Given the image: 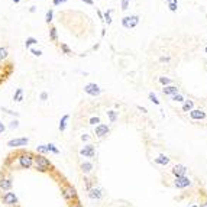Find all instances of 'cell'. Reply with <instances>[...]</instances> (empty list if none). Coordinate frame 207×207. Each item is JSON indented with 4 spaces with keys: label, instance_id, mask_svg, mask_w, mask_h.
I'll use <instances>...</instances> for the list:
<instances>
[{
    "label": "cell",
    "instance_id": "49",
    "mask_svg": "<svg viewBox=\"0 0 207 207\" xmlns=\"http://www.w3.org/2000/svg\"><path fill=\"white\" fill-rule=\"evenodd\" d=\"M188 207H198L197 204H191V206H188Z\"/></svg>",
    "mask_w": 207,
    "mask_h": 207
},
{
    "label": "cell",
    "instance_id": "45",
    "mask_svg": "<svg viewBox=\"0 0 207 207\" xmlns=\"http://www.w3.org/2000/svg\"><path fill=\"white\" fill-rule=\"evenodd\" d=\"M73 207H83V206H81V203H76Z\"/></svg>",
    "mask_w": 207,
    "mask_h": 207
},
{
    "label": "cell",
    "instance_id": "24",
    "mask_svg": "<svg viewBox=\"0 0 207 207\" xmlns=\"http://www.w3.org/2000/svg\"><path fill=\"white\" fill-rule=\"evenodd\" d=\"M172 101H180V103H184V101H185V97L183 96V94L177 93V94H174V96H172Z\"/></svg>",
    "mask_w": 207,
    "mask_h": 207
},
{
    "label": "cell",
    "instance_id": "36",
    "mask_svg": "<svg viewBox=\"0 0 207 207\" xmlns=\"http://www.w3.org/2000/svg\"><path fill=\"white\" fill-rule=\"evenodd\" d=\"M129 1H131V0H122V9H123V10H126V9L129 7Z\"/></svg>",
    "mask_w": 207,
    "mask_h": 207
},
{
    "label": "cell",
    "instance_id": "1",
    "mask_svg": "<svg viewBox=\"0 0 207 207\" xmlns=\"http://www.w3.org/2000/svg\"><path fill=\"white\" fill-rule=\"evenodd\" d=\"M33 167H35L39 172H45V171L49 170L51 162L45 158L44 155H36V156H33Z\"/></svg>",
    "mask_w": 207,
    "mask_h": 207
},
{
    "label": "cell",
    "instance_id": "4",
    "mask_svg": "<svg viewBox=\"0 0 207 207\" xmlns=\"http://www.w3.org/2000/svg\"><path fill=\"white\" fill-rule=\"evenodd\" d=\"M138 23H139V16H136V15H133V16H125V18L122 19V25H123L126 29L135 28Z\"/></svg>",
    "mask_w": 207,
    "mask_h": 207
},
{
    "label": "cell",
    "instance_id": "2",
    "mask_svg": "<svg viewBox=\"0 0 207 207\" xmlns=\"http://www.w3.org/2000/svg\"><path fill=\"white\" fill-rule=\"evenodd\" d=\"M18 159H19V165H21L22 168H25V170H28V168L33 167V156L29 152L21 153Z\"/></svg>",
    "mask_w": 207,
    "mask_h": 207
},
{
    "label": "cell",
    "instance_id": "43",
    "mask_svg": "<svg viewBox=\"0 0 207 207\" xmlns=\"http://www.w3.org/2000/svg\"><path fill=\"white\" fill-rule=\"evenodd\" d=\"M161 61L162 62H168L170 61V57H161Z\"/></svg>",
    "mask_w": 207,
    "mask_h": 207
},
{
    "label": "cell",
    "instance_id": "15",
    "mask_svg": "<svg viewBox=\"0 0 207 207\" xmlns=\"http://www.w3.org/2000/svg\"><path fill=\"white\" fill-rule=\"evenodd\" d=\"M162 93L165 94V96H174V94H177L178 93V87L177 86H172V84H170V86H165V87L162 88Z\"/></svg>",
    "mask_w": 207,
    "mask_h": 207
},
{
    "label": "cell",
    "instance_id": "32",
    "mask_svg": "<svg viewBox=\"0 0 207 207\" xmlns=\"http://www.w3.org/2000/svg\"><path fill=\"white\" fill-rule=\"evenodd\" d=\"M110 13H112V10H107L106 13H104V16H103V18H104V21L107 22V25H110V23H112V18H110Z\"/></svg>",
    "mask_w": 207,
    "mask_h": 207
},
{
    "label": "cell",
    "instance_id": "41",
    "mask_svg": "<svg viewBox=\"0 0 207 207\" xmlns=\"http://www.w3.org/2000/svg\"><path fill=\"white\" fill-rule=\"evenodd\" d=\"M136 107H138V110H141L142 113H148V110L145 109V107H142V106H136Z\"/></svg>",
    "mask_w": 207,
    "mask_h": 207
},
{
    "label": "cell",
    "instance_id": "38",
    "mask_svg": "<svg viewBox=\"0 0 207 207\" xmlns=\"http://www.w3.org/2000/svg\"><path fill=\"white\" fill-rule=\"evenodd\" d=\"M67 0H52V4L54 6H58V4H61V3H65Z\"/></svg>",
    "mask_w": 207,
    "mask_h": 207
},
{
    "label": "cell",
    "instance_id": "25",
    "mask_svg": "<svg viewBox=\"0 0 207 207\" xmlns=\"http://www.w3.org/2000/svg\"><path fill=\"white\" fill-rule=\"evenodd\" d=\"M49 38H51V41L57 42L58 36H57V29H55V28H51V29H49Z\"/></svg>",
    "mask_w": 207,
    "mask_h": 207
},
{
    "label": "cell",
    "instance_id": "9",
    "mask_svg": "<svg viewBox=\"0 0 207 207\" xmlns=\"http://www.w3.org/2000/svg\"><path fill=\"white\" fill-rule=\"evenodd\" d=\"M110 132V128L109 125H104V123H100L96 126V136L97 138H104V136H107Z\"/></svg>",
    "mask_w": 207,
    "mask_h": 207
},
{
    "label": "cell",
    "instance_id": "33",
    "mask_svg": "<svg viewBox=\"0 0 207 207\" xmlns=\"http://www.w3.org/2000/svg\"><path fill=\"white\" fill-rule=\"evenodd\" d=\"M168 7H170V10L171 12H177V9H178V3H168Z\"/></svg>",
    "mask_w": 207,
    "mask_h": 207
},
{
    "label": "cell",
    "instance_id": "34",
    "mask_svg": "<svg viewBox=\"0 0 207 207\" xmlns=\"http://www.w3.org/2000/svg\"><path fill=\"white\" fill-rule=\"evenodd\" d=\"M9 128H10V129H18V128H19V122H18V120H12Z\"/></svg>",
    "mask_w": 207,
    "mask_h": 207
},
{
    "label": "cell",
    "instance_id": "40",
    "mask_svg": "<svg viewBox=\"0 0 207 207\" xmlns=\"http://www.w3.org/2000/svg\"><path fill=\"white\" fill-rule=\"evenodd\" d=\"M4 131H6V126H4V125H3V122L0 120V133H3Z\"/></svg>",
    "mask_w": 207,
    "mask_h": 207
},
{
    "label": "cell",
    "instance_id": "27",
    "mask_svg": "<svg viewBox=\"0 0 207 207\" xmlns=\"http://www.w3.org/2000/svg\"><path fill=\"white\" fill-rule=\"evenodd\" d=\"M7 49L6 48H3V46H0V61H3V59H6L7 58Z\"/></svg>",
    "mask_w": 207,
    "mask_h": 207
},
{
    "label": "cell",
    "instance_id": "46",
    "mask_svg": "<svg viewBox=\"0 0 207 207\" xmlns=\"http://www.w3.org/2000/svg\"><path fill=\"white\" fill-rule=\"evenodd\" d=\"M200 207H207V201H206V203H201V204H200Z\"/></svg>",
    "mask_w": 207,
    "mask_h": 207
},
{
    "label": "cell",
    "instance_id": "18",
    "mask_svg": "<svg viewBox=\"0 0 207 207\" xmlns=\"http://www.w3.org/2000/svg\"><path fill=\"white\" fill-rule=\"evenodd\" d=\"M193 109H194V101L193 100H185L184 103H183V107H181L183 112L188 113V112H191Z\"/></svg>",
    "mask_w": 207,
    "mask_h": 207
},
{
    "label": "cell",
    "instance_id": "12",
    "mask_svg": "<svg viewBox=\"0 0 207 207\" xmlns=\"http://www.w3.org/2000/svg\"><path fill=\"white\" fill-rule=\"evenodd\" d=\"M80 155H83L84 158H93L96 155V149L93 145H86L81 151H80Z\"/></svg>",
    "mask_w": 207,
    "mask_h": 207
},
{
    "label": "cell",
    "instance_id": "20",
    "mask_svg": "<svg viewBox=\"0 0 207 207\" xmlns=\"http://www.w3.org/2000/svg\"><path fill=\"white\" fill-rule=\"evenodd\" d=\"M117 116H119V113L116 110H107V117H109L110 123H115L117 120Z\"/></svg>",
    "mask_w": 207,
    "mask_h": 207
},
{
    "label": "cell",
    "instance_id": "42",
    "mask_svg": "<svg viewBox=\"0 0 207 207\" xmlns=\"http://www.w3.org/2000/svg\"><path fill=\"white\" fill-rule=\"evenodd\" d=\"M88 139H90V136H88L87 133H86V135H83V136H81V141L84 142V141H88Z\"/></svg>",
    "mask_w": 207,
    "mask_h": 207
},
{
    "label": "cell",
    "instance_id": "28",
    "mask_svg": "<svg viewBox=\"0 0 207 207\" xmlns=\"http://www.w3.org/2000/svg\"><path fill=\"white\" fill-rule=\"evenodd\" d=\"M159 83L165 87V86H170V84H171V80H170L168 77H159Z\"/></svg>",
    "mask_w": 207,
    "mask_h": 207
},
{
    "label": "cell",
    "instance_id": "35",
    "mask_svg": "<svg viewBox=\"0 0 207 207\" xmlns=\"http://www.w3.org/2000/svg\"><path fill=\"white\" fill-rule=\"evenodd\" d=\"M61 49H62V51H64V52H65V54H73V51H71V49H70V48H68V46H67L65 44H61Z\"/></svg>",
    "mask_w": 207,
    "mask_h": 207
},
{
    "label": "cell",
    "instance_id": "11",
    "mask_svg": "<svg viewBox=\"0 0 207 207\" xmlns=\"http://www.w3.org/2000/svg\"><path fill=\"white\" fill-rule=\"evenodd\" d=\"M190 119L191 120H203L206 119V112L201 109H193L190 112Z\"/></svg>",
    "mask_w": 207,
    "mask_h": 207
},
{
    "label": "cell",
    "instance_id": "48",
    "mask_svg": "<svg viewBox=\"0 0 207 207\" xmlns=\"http://www.w3.org/2000/svg\"><path fill=\"white\" fill-rule=\"evenodd\" d=\"M168 3H177V0H168Z\"/></svg>",
    "mask_w": 207,
    "mask_h": 207
},
{
    "label": "cell",
    "instance_id": "6",
    "mask_svg": "<svg viewBox=\"0 0 207 207\" xmlns=\"http://www.w3.org/2000/svg\"><path fill=\"white\" fill-rule=\"evenodd\" d=\"M174 185L177 188L183 190V188H187V187L191 185V180H190L187 175H184V177H177L174 180Z\"/></svg>",
    "mask_w": 207,
    "mask_h": 207
},
{
    "label": "cell",
    "instance_id": "31",
    "mask_svg": "<svg viewBox=\"0 0 207 207\" xmlns=\"http://www.w3.org/2000/svg\"><path fill=\"white\" fill-rule=\"evenodd\" d=\"M88 123H90V125H96V126H97V125H100V117H98V116H94V117H91V119L88 120Z\"/></svg>",
    "mask_w": 207,
    "mask_h": 207
},
{
    "label": "cell",
    "instance_id": "30",
    "mask_svg": "<svg viewBox=\"0 0 207 207\" xmlns=\"http://www.w3.org/2000/svg\"><path fill=\"white\" fill-rule=\"evenodd\" d=\"M148 97H149V100H151V101H152L153 104H156V106H158V104H159V100H158V98H156V96H155V94H153V93H149V96H148Z\"/></svg>",
    "mask_w": 207,
    "mask_h": 207
},
{
    "label": "cell",
    "instance_id": "21",
    "mask_svg": "<svg viewBox=\"0 0 207 207\" xmlns=\"http://www.w3.org/2000/svg\"><path fill=\"white\" fill-rule=\"evenodd\" d=\"M13 100H15V101H22V100H23V90H22V88H18V90L15 91V94H13Z\"/></svg>",
    "mask_w": 207,
    "mask_h": 207
},
{
    "label": "cell",
    "instance_id": "37",
    "mask_svg": "<svg viewBox=\"0 0 207 207\" xmlns=\"http://www.w3.org/2000/svg\"><path fill=\"white\" fill-rule=\"evenodd\" d=\"M31 54L35 55V57H41L42 52H41V51H38V49H31Z\"/></svg>",
    "mask_w": 207,
    "mask_h": 207
},
{
    "label": "cell",
    "instance_id": "29",
    "mask_svg": "<svg viewBox=\"0 0 207 207\" xmlns=\"http://www.w3.org/2000/svg\"><path fill=\"white\" fill-rule=\"evenodd\" d=\"M52 18H54V10H52V9H49V10L46 12V19H45V21H46V23H51V22H52Z\"/></svg>",
    "mask_w": 207,
    "mask_h": 207
},
{
    "label": "cell",
    "instance_id": "44",
    "mask_svg": "<svg viewBox=\"0 0 207 207\" xmlns=\"http://www.w3.org/2000/svg\"><path fill=\"white\" fill-rule=\"evenodd\" d=\"M81 1H84V3H87V4H91V6L94 4V1H93V0H81Z\"/></svg>",
    "mask_w": 207,
    "mask_h": 207
},
{
    "label": "cell",
    "instance_id": "50",
    "mask_svg": "<svg viewBox=\"0 0 207 207\" xmlns=\"http://www.w3.org/2000/svg\"><path fill=\"white\" fill-rule=\"evenodd\" d=\"M206 54H207V46H206Z\"/></svg>",
    "mask_w": 207,
    "mask_h": 207
},
{
    "label": "cell",
    "instance_id": "5",
    "mask_svg": "<svg viewBox=\"0 0 207 207\" xmlns=\"http://www.w3.org/2000/svg\"><path fill=\"white\" fill-rule=\"evenodd\" d=\"M84 93H87L88 96L96 97V96H98V94L101 93V88L98 87L96 83H88V84L84 86Z\"/></svg>",
    "mask_w": 207,
    "mask_h": 207
},
{
    "label": "cell",
    "instance_id": "17",
    "mask_svg": "<svg viewBox=\"0 0 207 207\" xmlns=\"http://www.w3.org/2000/svg\"><path fill=\"white\" fill-rule=\"evenodd\" d=\"M70 120V115H64L62 117H61V120H59V125H58V129H59V132H64L67 129V122Z\"/></svg>",
    "mask_w": 207,
    "mask_h": 207
},
{
    "label": "cell",
    "instance_id": "3",
    "mask_svg": "<svg viewBox=\"0 0 207 207\" xmlns=\"http://www.w3.org/2000/svg\"><path fill=\"white\" fill-rule=\"evenodd\" d=\"M62 197L65 198L67 201H73V200H77V191L73 185H65L62 187V191H61Z\"/></svg>",
    "mask_w": 207,
    "mask_h": 207
},
{
    "label": "cell",
    "instance_id": "10",
    "mask_svg": "<svg viewBox=\"0 0 207 207\" xmlns=\"http://www.w3.org/2000/svg\"><path fill=\"white\" fill-rule=\"evenodd\" d=\"M3 203L4 204H7V206H16L18 204V197L15 193H6L4 196H3Z\"/></svg>",
    "mask_w": 207,
    "mask_h": 207
},
{
    "label": "cell",
    "instance_id": "19",
    "mask_svg": "<svg viewBox=\"0 0 207 207\" xmlns=\"http://www.w3.org/2000/svg\"><path fill=\"white\" fill-rule=\"evenodd\" d=\"M91 170H93V162H88V161H86V162L81 164V171H83L84 174L91 172Z\"/></svg>",
    "mask_w": 207,
    "mask_h": 207
},
{
    "label": "cell",
    "instance_id": "13",
    "mask_svg": "<svg viewBox=\"0 0 207 207\" xmlns=\"http://www.w3.org/2000/svg\"><path fill=\"white\" fill-rule=\"evenodd\" d=\"M87 196H88V198H91V200H100V198H101V196H103V191H101L100 188L91 187V188L88 190Z\"/></svg>",
    "mask_w": 207,
    "mask_h": 207
},
{
    "label": "cell",
    "instance_id": "26",
    "mask_svg": "<svg viewBox=\"0 0 207 207\" xmlns=\"http://www.w3.org/2000/svg\"><path fill=\"white\" fill-rule=\"evenodd\" d=\"M46 146H48V151L49 152H52V153H59V149L55 146L54 143H46Z\"/></svg>",
    "mask_w": 207,
    "mask_h": 207
},
{
    "label": "cell",
    "instance_id": "39",
    "mask_svg": "<svg viewBox=\"0 0 207 207\" xmlns=\"http://www.w3.org/2000/svg\"><path fill=\"white\" fill-rule=\"evenodd\" d=\"M46 98H48V93H46V91H42V93H41V100H46Z\"/></svg>",
    "mask_w": 207,
    "mask_h": 207
},
{
    "label": "cell",
    "instance_id": "14",
    "mask_svg": "<svg viewBox=\"0 0 207 207\" xmlns=\"http://www.w3.org/2000/svg\"><path fill=\"white\" fill-rule=\"evenodd\" d=\"M12 185H13V183H12L10 178H0V190H3V191H9L12 188Z\"/></svg>",
    "mask_w": 207,
    "mask_h": 207
},
{
    "label": "cell",
    "instance_id": "22",
    "mask_svg": "<svg viewBox=\"0 0 207 207\" xmlns=\"http://www.w3.org/2000/svg\"><path fill=\"white\" fill-rule=\"evenodd\" d=\"M36 152L39 153V155H44V153H48L49 151H48V146L46 145H38L36 146Z\"/></svg>",
    "mask_w": 207,
    "mask_h": 207
},
{
    "label": "cell",
    "instance_id": "8",
    "mask_svg": "<svg viewBox=\"0 0 207 207\" xmlns=\"http://www.w3.org/2000/svg\"><path fill=\"white\" fill-rule=\"evenodd\" d=\"M29 143L28 138H18V139H12L7 142V146L9 148H19V146H26Z\"/></svg>",
    "mask_w": 207,
    "mask_h": 207
},
{
    "label": "cell",
    "instance_id": "16",
    "mask_svg": "<svg viewBox=\"0 0 207 207\" xmlns=\"http://www.w3.org/2000/svg\"><path fill=\"white\" fill-rule=\"evenodd\" d=\"M153 161H155V164H158V165H162V167H165V165H168V164H170L171 159H170L167 155H159V156H156Z\"/></svg>",
    "mask_w": 207,
    "mask_h": 207
},
{
    "label": "cell",
    "instance_id": "7",
    "mask_svg": "<svg viewBox=\"0 0 207 207\" xmlns=\"http://www.w3.org/2000/svg\"><path fill=\"white\" fill-rule=\"evenodd\" d=\"M187 170H188V168H187L185 165H183V164H177V165L172 167L171 172H172V175L177 178V177H184V175L187 174Z\"/></svg>",
    "mask_w": 207,
    "mask_h": 207
},
{
    "label": "cell",
    "instance_id": "23",
    "mask_svg": "<svg viewBox=\"0 0 207 207\" xmlns=\"http://www.w3.org/2000/svg\"><path fill=\"white\" fill-rule=\"evenodd\" d=\"M33 44H38V39H35V38H26V41H25V46L26 48H29L31 45H33Z\"/></svg>",
    "mask_w": 207,
    "mask_h": 207
},
{
    "label": "cell",
    "instance_id": "47",
    "mask_svg": "<svg viewBox=\"0 0 207 207\" xmlns=\"http://www.w3.org/2000/svg\"><path fill=\"white\" fill-rule=\"evenodd\" d=\"M12 1H13V3H16V4H18V3H21V0H12Z\"/></svg>",
    "mask_w": 207,
    "mask_h": 207
}]
</instances>
